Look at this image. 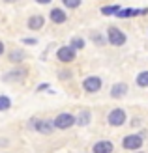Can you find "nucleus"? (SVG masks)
Returning a JSON list of instances; mask_svg holds the SVG:
<instances>
[{
  "label": "nucleus",
  "mask_w": 148,
  "mask_h": 153,
  "mask_svg": "<svg viewBox=\"0 0 148 153\" xmlns=\"http://www.w3.org/2000/svg\"><path fill=\"white\" fill-rule=\"evenodd\" d=\"M26 67H23V65H17V67H15V69H11L10 73H6L4 75V80L6 82H19V80H23V79H25V76H26Z\"/></svg>",
  "instance_id": "f257e3e1"
},
{
  "label": "nucleus",
  "mask_w": 148,
  "mask_h": 153,
  "mask_svg": "<svg viewBox=\"0 0 148 153\" xmlns=\"http://www.w3.org/2000/svg\"><path fill=\"white\" fill-rule=\"evenodd\" d=\"M109 43L114 45V47H120V45L126 43V36H124L122 30L111 26V28H109Z\"/></svg>",
  "instance_id": "f03ea898"
},
{
  "label": "nucleus",
  "mask_w": 148,
  "mask_h": 153,
  "mask_svg": "<svg viewBox=\"0 0 148 153\" xmlns=\"http://www.w3.org/2000/svg\"><path fill=\"white\" fill-rule=\"evenodd\" d=\"M124 121H126V112H124L122 108L111 110V114H109V125L120 127V125H124Z\"/></svg>",
  "instance_id": "7ed1b4c3"
},
{
  "label": "nucleus",
  "mask_w": 148,
  "mask_h": 153,
  "mask_svg": "<svg viewBox=\"0 0 148 153\" xmlns=\"http://www.w3.org/2000/svg\"><path fill=\"white\" fill-rule=\"evenodd\" d=\"M73 123H75V118L71 114H60L54 120V127H58V129H69Z\"/></svg>",
  "instance_id": "20e7f679"
},
{
  "label": "nucleus",
  "mask_w": 148,
  "mask_h": 153,
  "mask_svg": "<svg viewBox=\"0 0 148 153\" xmlns=\"http://www.w3.org/2000/svg\"><path fill=\"white\" fill-rule=\"evenodd\" d=\"M122 146L126 148V149H139V148L143 146V138H141V136H137V134H128L126 138H124Z\"/></svg>",
  "instance_id": "39448f33"
},
{
  "label": "nucleus",
  "mask_w": 148,
  "mask_h": 153,
  "mask_svg": "<svg viewBox=\"0 0 148 153\" xmlns=\"http://www.w3.org/2000/svg\"><path fill=\"white\" fill-rule=\"evenodd\" d=\"M56 54H58V60H60V62H64V64L73 62V60H75V51L71 47H60Z\"/></svg>",
  "instance_id": "423d86ee"
},
{
  "label": "nucleus",
  "mask_w": 148,
  "mask_h": 153,
  "mask_svg": "<svg viewBox=\"0 0 148 153\" xmlns=\"http://www.w3.org/2000/svg\"><path fill=\"white\" fill-rule=\"evenodd\" d=\"M83 88L86 91H98L101 88V79L99 76H88V79L83 82Z\"/></svg>",
  "instance_id": "0eeeda50"
},
{
  "label": "nucleus",
  "mask_w": 148,
  "mask_h": 153,
  "mask_svg": "<svg viewBox=\"0 0 148 153\" xmlns=\"http://www.w3.org/2000/svg\"><path fill=\"white\" fill-rule=\"evenodd\" d=\"M113 151V144L107 140H101L98 144H94V153H111Z\"/></svg>",
  "instance_id": "6e6552de"
},
{
  "label": "nucleus",
  "mask_w": 148,
  "mask_h": 153,
  "mask_svg": "<svg viewBox=\"0 0 148 153\" xmlns=\"http://www.w3.org/2000/svg\"><path fill=\"white\" fill-rule=\"evenodd\" d=\"M43 17L41 15H34V17H30V21H28V28L30 30H40L41 26H43Z\"/></svg>",
  "instance_id": "1a4fd4ad"
},
{
  "label": "nucleus",
  "mask_w": 148,
  "mask_h": 153,
  "mask_svg": "<svg viewBox=\"0 0 148 153\" xmlns=\"http://www.w3.org/2000/svg\"><path fill=\"white\" fill-rule=\"evenodd\" d=\"M51 19L56 22V25H62V22H66V13L62 11V10H51Z\"/></svg>",
  "instance_id": "9d476101"
},
{
  "label": "nucleus",
  "mask_w": 148,
  "mask_h": 153,
  "mask_svg": "<svg viewBox=\"0 0 148 153\" xmlns=\"http://www.w3.org/2000/svg\"><path fill=\"white\" fill-rule=\"evenodd\" d=\"M126 91H128V86L120 82V84H114V86H113L111 95H113V97H122V95H126Z\"/></svg>",
  "instance_id": "9b49d317"
},
{
  "label": "nucleus",
  "mask_w": 148,
  "mask_h": 153,
  "mask_svg": "<svg viewBox=\"0 0 148 153\" xmlns=\"http://www.w3.org/2000/svg\"><path fill=\"white\" fill-rule=\"evenodd\" d=\"M139 13H148V10H141V11H137V10H122V11H116L118 17H129V15H139Z\"/></svg>",
  "instance_id": "f8f14e48"
},
{
  "label": "nucleus",
  "mask_w": 148,
  "mask_h": 153,
  "mask_svg": "<svg viewBox=\"0 0 148 153\" xmlns=\"http://www.w3.org/2000/svg\"><path fill=\"white\" fill-rule=\"evenodd\" d=\"M88 121H90V112H88V110H81L79 120H77V123H79V125H86Z\"/></svg>",
  "instance_id": "ddd939ff"
},
{
  "label": "nucleus",
  "mask_w": 148,
  "mask_h": 153,
  "mask_svg": "<svg viewBox=\"0 0 148 153\" xmlns=\"http://www.w3.org/2000/svg\"><path fill=\"white\" fill-rule=\"evenodd\" d=\"M38 131H40V133H51L53 125L49 123V121H40V123H38Z\"/></svg>",
  "instance_id": "4468645a"
},
{
  "label": "nucleus",
  "mask_w": 148,
  "mask_h": 153,
  "mask_svg": "<svg viewBox=\"0 0 148 153\" xmlns=\"http://www.w3.org/2000/svg\"><path fill=\"white\" fill-rule=\"evenodd\" d=\"M137 84H139V86H143V88L148 86V71H143L141 75L137 76Z\"/></svg>",
  "instance_id": "2eb2a0df"
},
{
  "label": "nucleus",
  "mask_w": 148,
  "mask_h": 153,
  "mask_svg": "<svg viewBox=\"0 0 148 153\" xmlns=\"http://www.w3.org/2000/svg\"><path fill=\"white\" fill-rule=\"evenodd\" d=\"M10 106H11L10 97H6V95H0V110H8Z\"/></svg>",
  "instance_id": "dca6fc26"
},
{
  "label": "nucleus",
  "mask_w": 148,
  "mask_h": 153,
  "mask_svg": "<svg viewBox=\"0 0 148 153\" xmlns=\"http://www.w3.org/2000/svg\"><path fill=\"white\" fill-rule=\"evenodd\" d=\"M83 45H84V41H83V39H79V37H73V39H71V45H69V47H71L73 51H77V49H83Z\"/></svg>",
  "instance_id": "f3484780"
},
{
  "label": "nucleus",
  "mask_w": 148,
  "mask_h": 153,
  "mask_svg": "<svg viewBox=\"0 0 148 153\" xmlns=\"http://www.w3.org/2000/svg\"><path fill=\"white\" fill-rule=\"evenodd\" d=\"M116 11H120L118 6H111V7H103V10H101V13H103V15H113Z\"/></svg>",
  "instance_id": "a211bd4d"
},
{
  "label": "nucleus",
  "mask_w": 148,
  "mask_h": 153,
  "mask_svg": "<svg viewBox=\"0 0 148 153\" xmlns=\"http://www.w3.org/2000/svg\"><path fill=\"white\" fill-rule=\"evenodd\" d=\"M23 58H25V52H21V51H17V52H13V54L10 56V60H11V62H21Z\"/></svg>",
  "instance_id": "6ab92c4d"
},
{
  "label": "nucleus",
  "mask_w": 148,
  "mask_h": 153,
  "mask_svg": "<svg viewBox=\"0 0 148 153\" xmlns=\"http://www.w3.org/2000/svg\"><path fill=\"white\" fill-rule=\"evenodd\" d=\"M64 2V6H68V7H79L81 6V0H62Z\"/></svg>",
  "instance_id": "aec40b11"
},
{
  "label": "nucleus",
  "mask_w": 148,
  "mask_h": 153,
  "mask_svg": "<svg viewBox=\"0 0 148 153\" xmlns=\"http://www.w3.org/2000/svg\"><path fill=\"white\" fill-rule=\"evenodd\" d=\"M36 2H40V4H49L51 0H36Z\"/></svg>",
  "instance_id": "412c9836"
},
{
  "label": "nucleus",
  "mask_w": 148,
  "mask_h": 153,
  "mask_svg": "<svg viewBox=\"0 0 148 153\" xmlns=\"http://www.w3.org/2000/svg\"><path fill=\"white\" fill-rule=\"evenodd\" d=\"M4 52V45H2V41H0V54Z\"/></svg>",
  "instance_id": "4be33fe9"
},
{
  "label": "nucleus",
  "mask_w": 148,
  "mask_h": 153,
  "mask_svg": "<svg viewBox=\"0 0 148 153\" xmlns=\"http://www.w3.org/2000/svg\"><path fill=\"white\" fill-rule=\"evenodd\" d=\"M6 2H15V0H6Z\"/></svg>",
  "instance_id": "5701e85b"
}]
</instances>
